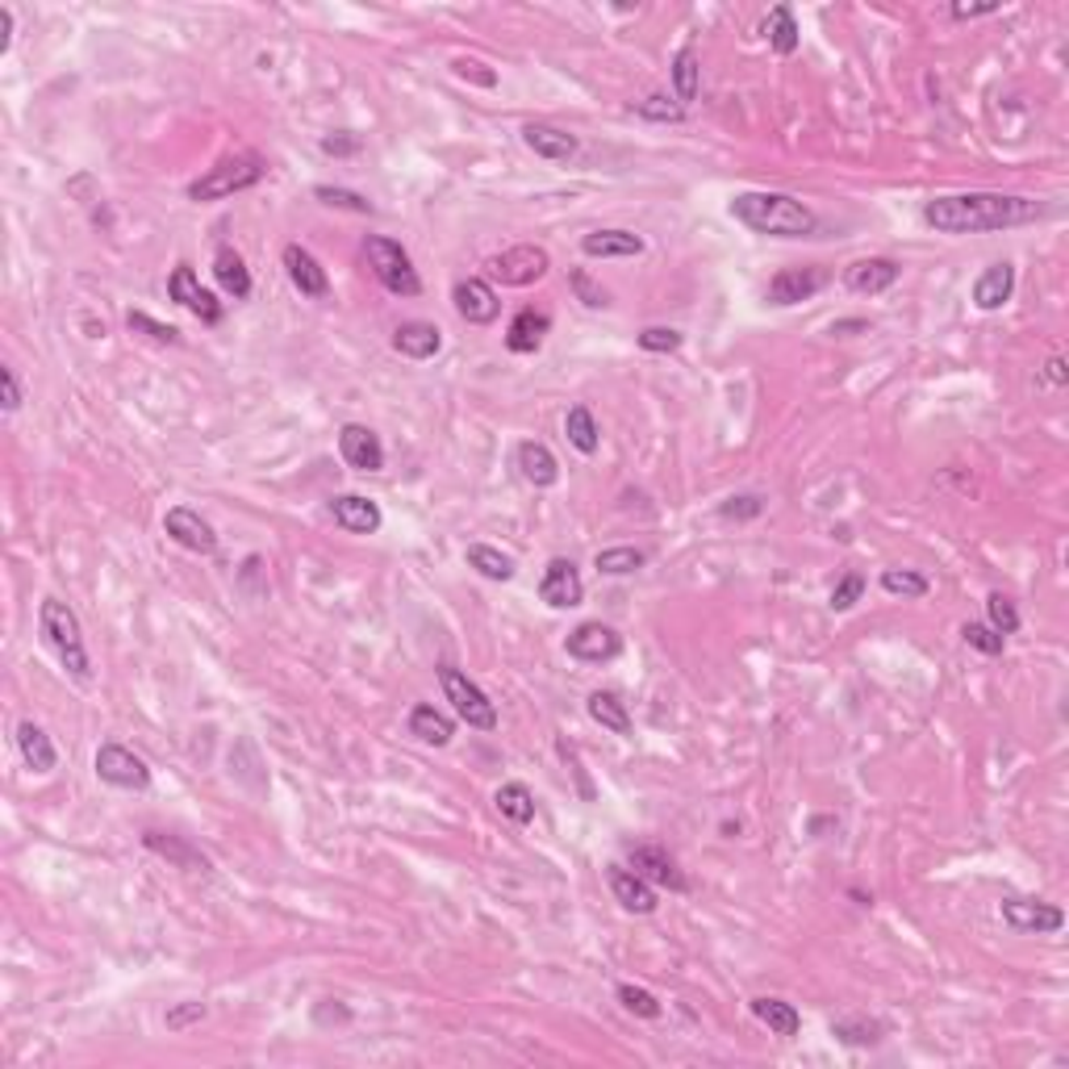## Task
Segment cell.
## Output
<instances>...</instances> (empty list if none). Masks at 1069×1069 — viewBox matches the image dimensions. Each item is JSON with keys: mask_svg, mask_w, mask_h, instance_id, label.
I'll list each match as a JSON object with an SVG mask.
<instances>
[{"mask_svg": "<svg viewBox=\"0 0 1069 1069\" xmlns=\"http://www.w3.org/2000/svg\"><path fill=\"white\" fill-rule=\"evenodd\" d=\"M961 640L970 643L974 652H982V656H1002V648H1007V636H998L990 622H965Z\"/></svg>", "mask_w": 1069, "mask_h": 1069, "instance_id": "cell-42", "label": "cell"}, {"mask_svg": "<svg viewBox=\"0 0 1069 1069\" xmlns=\"http://www.w3.org/2000/svg\"><path fill=\"white\" fill-rule=\"evenodd\" d=\"M856 331H869V322H865V318H848V322H832V334H856Z\"/></svg>", "mask_w": 1069, "mask_h": 1069, "instance_id": "cell-59", "label": "cell"}, {"mask_svg": "<svg viewBox=\"0 0 1069 1069\" xmlns=\"http://www.w3.org/2000/svg\"><path fill=\"white\" fill-rule=\"evenodd\" d=\"M468 569H476L485 581H510L514 577V560L506 551H498V547L473 544L468 547Z\"/></svg>", "mask_w": 1069, "mask_h": 1069, "instance_id": "cell-39", "label": "cell"}, {"mask_svg": "<svg viewBox=\"0 0 1069 1069\" xmlns=\"http://www.w3.org/2000/svg\"><path fill=\"white\" fill-rule=\"evenodd\" d=\"M17 748H22V761L34 769V773H50L55 764H59V752H55V744L50 736L38 727V723H17Z\"/></svg>", "mask_w": 1069, "mask_h": 1069, "instance_id": "cell-28", "label": "cell"}, {"mask_svg": "<svg viewBox=\"0 0 1069 1069\" xmlns=\"http://www.w3.org/2000/svg\"><path fill=\"white\" fill-rule=\"evenodd\" d=\"M551 260H547L544 247H535V242H519V247H510V251H501L489 260V276L506 288H526L535 285V281H544Z\"/></svg>", "mask_w": 1069, "mask_h": 1069, "instance_id": "cell-7", "label": "cell"}, {"mask_svg": "<svg viewBox=\"0 0 1069 1069\" xmlns=\"http://www.w3.org/2000/svg\"><path fill=\"white\" fill-rule=\"evenodd\" d=\"M1045 377H1048V384H1066L1069 381V372H1066V359L1061 356H1053L1045 364Z\"/></svg>", "mask_w": 1069, "mask_h": 1069, "instance_id": "cell-58", "label": "cell"}, {"mask_svg": "<svg viewBox=\"0 0 1069 1069\" xmlns=\"http://www.w3.org/2000/svg\"><path fill=\"white\" fill-rule=\"evenodd\" d=\"M1002 924L1023 931V936H1053L1066 927V911L1041 899H1002Z\"/></svg>", "mask_w": 1069, "mask_h": 1069, "instance_id": "cell-9", "label": "cell"}, {"mask_svg": "<svg viewBox=\"0 0 1069 1069\" xmlns=\"http://www.w3.org/2000/svg\"><path fill=\"white\" fill-rule=\"evenodd\" d=\"M9 43H13V9L0 4V55L9 50Z\"/></svg>", "mask_w": 1069, "mask_h": 1069, "instance_id": "cell-57", "label": "cell"}, {"mask_svg": "<svg viewBox=\"0 0 1069 1069\" xmlns=\"http://www.w3.org/2000/svg\"><path fill=\"white\" fill-rule=\"evenodd\" d=\"M1011 293H1015V268L1002 260V263H990L982 276L974 281V306L977 309H1002L1011 301Z\"/></svg>", "mask_w": 1069, "mask_h": 1069, "instance_id": "cell-26", "label": "cell"}, {"mask_svg": "<svg viewBox=\"0 0 1069 1069\" xmlns=\"http://www.w3.org/2000/svg\"><path fill=\"white\" fill-rule=\"evenodd\" d=\"M338 455L356 468V473H381L384 468V443L381 435L364 423H347L338 430Z\"/></svg>", "mask_w": 1069, "mask_h": 1069, "instance_id": "cell-15", "label": "cell"}, {"mask_svg": "<svg viewBox=\"0 0 1069 1069\" xmlns=\"http://www.w3.org/2000/svg\"><path fill=\"white\" fill-rule=\"evenodd\" d=\"M631 869L640 874V878H648V881H656V886H668V890H689V881H686V874L677 869V860L661 848V844H631Z\"/></svg>", "mask_w": 1069, "mask_h": 1069, "instance_id": "cell-19", "label": "cell"}, {"mask_svg": "<svg viewBox=\"0 0 1069 1069\" xmlns=\"http://www.w3.org/2000/svg\"><path fill=\"white\" fill-rule=\"evenodd\" d=\"M581 251L590 260H631V256H643V238L631 230H594L581 238Z\"/></svg>", "mask_w": 1069, "mask_h": 1069, "instance_id": "cell-27", "label": "cell"}, {"mask_svg": "<svg viewBox=\"0 0 1069 1069\" xmlns=\"http://www.w3.org/2000/svg\"><path fill=\"white\" fill-rule=\"evenodd\" d=\"M832 1036H840L844 1045H878L881 1028H878V1023H869V1020H835Z\"/></svg>", "mask_w": 1069, "mask_h": 1069, "instance_id": "cell-46", "label": "cell"}, {"mask_svg": "<svg viewBox=\"0 0 1069 1069\" xmlns=\"http://www.w3.org/2000/svg\"><path fill=\"white\" fill-rule=\"evenodd\" d=\"M585 711L594 718L597 727H606V732H615V736H631V714H627V702L610 693V689H597L590 693V702H585Z\"/></svg>", "mask_w": 1069, "mask_h": 1069, "instance_id": "cell-32", "label": "cell"}, {"mask_svg": "<svg viewBox=\"0 0 1069 1069\" xmlns=\"http://www.w3.org/2000/svg\"><path fill=\"white\" fill-rule=\"evenodd\" d=\"M514 460H519V473H523V480H526V485H535V489H551V485L560 480V460H556V455H551V448H547V443H539V439H526V443H519Z\"/></svg>", "mask_w": 1069, "mask_h": 1069, "instance_id": "cell-23", "label": "cell"}, {"mask_svg": "<svg viewBox=\"0 0 1069 1069\" xmlns=\"http://www.w3.org/2000/svg\"><path fill=\"white\" fill-rule=\"evenodd\" d=\"M881 590H886V594H894V597H927L931 581H927L924 572L886 569V572H881Z\"/></svg>", "mask_w": 1069, "mask_h": 1069, "instance_id": "cell-40", "label": "cell"}, {"mask_svg": "<svg viewBox=\"0 0 1069 1069\" xmlns=\"http://www.w3.org/2000/svg\"><path fill=\"white\" fill-rule=\"evenodd\" d=\"M606 881H610V894H615V903L622 906V911H631V915H652V911L661 906V899H656V886H652L648 878H640L636 869L610 865Z\"/></svg>", "mask_w": 1069, "mask_h": 1069, "instance_id": "cell-18", "label": "cell"}, {"mask_svg": "<svg viewBox=\"0 0 1069 1069\" xmlns=\"http://www.w3.org/2000/svg\"><path fill=\"white\" fill-rule=\"evenodd\" d=\"M539 597H544L551 610H572V606H581V602H585V581H581L577 565L565 560V556L547 560L544 577H539Z\"/></svg>", "mask_w": 1069, "mask_h": 1069, "instance_id": "cell-13", "label": "cell"}, {"mask_svg": "<svg viewBox=\"0 0 1069 1069\" xmlns=\"http://www.w3.org/2000/svg\"><path fill=\"white\" fill-rule=\"evenodd\" d=\"M523 143L539 155V159H551V164H569L577 155V134L560 130V126H547V121H531L523 126Z\"/></svg>", "mask_w": 1069, "mask_h": 1069, "instance_id": "cell-22", "label": "cell"}, {"mask_svg": "<svg viewBox=\"0 0 1069 1069\" xmlns=\"http://www.w3.org/2000/svg\"><path fill=\"white\" fill-rule=\"evenodd\" d=\"M452 301H455V313H460L468 326H489V322H498V313H501V301H498V293H494V285H489V281H476V276H468V281H460V285L452 288Z\"/></svg>", "mask_w": 1069, "mask_h": 1069, "instance_id": "cell-16", "label": "cell"}, {"mask_svg": "<svg viewBox=\"0 0 1069 1069\" xmlns=\"http://www.w3.org/2000/svg\"><path fill=\"white\" fill-rule=\"evenodd\" d=\"M565 652L581 665H606L622 652V636L606 622H581L577 631H569L565 640Z\"/></svg>", "mask_w": 1069, "mask_h": 1069, "instance_id": "cell-11", "label": "cell"}, {"mask_svg": "<svg viewBox=\"0 0 1069 1069\" xmlns=\"http://www.w3.org/2000/svg\"><path fill=\"white\" fill-rule=\"evenodd\" d=\"M285 272L293 288L301 293V297H313V301H322L326 293H331V276H326V268L313 260V251H306L301 242H288L285 247Z\"/></svg>", "mask_w": 1069, "mask_h": 1069, "instance_id": "cell-17", "label": "cell"}, {"mask_svg": "<svg viewBox=\"0 0 1069 1069\" xmlns=\"http://www.w3.org/2000/svg\"><path fill=\"white\" fill-rule=\"evenodd\" d=\"M452 68L460 80H473V84H480V88H494V84H498V72H485V63H476V59H455Z\"/></svg>", "mask_w": 1069, "mask_h": 1069, "instance_id": "cell-53", "label": "cell"}, {"mask_svg": "<svg viewBox=\"0 0 1069 1069\" xmlns=\"http://www.w3.org/2000/svg\"><path fill=\"white\" fill-rule=\"evenodd\" d=\"M263 176H268V159L260 151H230L222 155L205 176H197L189 185V201H222V197H235L242 189H256Z\"/></svg>", "mask_w": 1069, "mask_h": 1069, "instance_id": "cell-4", "label": "cell"}, {"mask_svg": "<svg viewBox=\"0 0 1069 1069\" xmlns=\"http://www.w3.org/2000/svg\"><path fill=\"white\" fill-rule=\"evenodd\" d=\"M957 22H970V17H986V13H998V4H952L949 9Z\"/></svg>", "mask_w": 1069, "mask_h": 1069, "instance_id": "cell-55", "label": "cell"}, {"mask_svg": "<svg viewBox=\"0 0 1069 1069\" xmlns=\"http://www.w3.org/2000/svg\"><path fill=\"white\" fill-rule=\"evenodd\" d=\"M494 803H498V810L510 819V823H519V828H526L531 819H535V794L526 789L523 782H506V785H498V794H494Z\"/></svg>", "mask_w": 1069, "mask_h": 1069, "instance_id": "cell-36", "label": "cell"}, {"mask_svg": "<svg viewBox=\"0 0 1069 1069\" xmlns=\"http://www.w3.org/2000/svg\"><path fill=\"white\" fill-rule=\"evenodd\" d=\"M322 151L326 155H352V151H359V139H322Z\"/></svg>", "mask_w": 1069, "mask_h": 1069, "instance_id": "cell-56", "label": "cell"}, {"mask_svg": "<svg viewBox=\"0 0 1069 1069\" xmlns=\"http://www.w3.org/2000/svg\"><path fill=\"white\" fill-rule=\"evenodd\" d=\"M439 686H443L448 702H452L455 714H460L468 727H476V732H494V727H498V706L485 698V689L476 686V681H468V673L443 665L439 668Z\"/></svg>", "mask_w": 1069, "mask_h": 1069, "instance_id": "cell-6", "label": "cell"}, {"mask_svg": "<svg viewBox=\"0 0 1069 1069\" xmlns=\"http://www.w3.org/2000/svg\"><path fill=\"white\" fill-rule=\"evenodd\" d=\"M331 514L347 535H377L384 523L381 506L372 498H359V494H338L331 501Z\"/></svg>", "mask_w": 1069, "mask_h": 1069, "instance_id": "cell-21", "label": "cell"}, {"mask_svg": "<svg viewBox=\"0 0 1069 1069\" xmlns=\"http://www.w3.org/2000/svg\"><path fill=\"white\" fill-rule=\"evenodd\" d=\"M313 197L322 201V205H331V210H352V214H372V201L368 197H359L352 189H334V185H318Z\"/></svg>", "mask_w": 1069, "mask_h": 1069, "instance_id": "cell-44", "label": "cell"}, {"mask_svg": "<svg viewBox=\"0 0 1069 1069\" xmlns=\"http://www.w3.org/2000/svg\"><path fill=\"white\" fill-rule=\"evenodd\" d=\"M1045 217L1041 201L1007 197V192H952L924 205V222L940 235H990Z\"/></svg>", "mask_w": 1069, "mask_h": 1069, "instance_id": "cell-1", "label": "cell"}, {"mask_svg": "<svg viewBox=\"0 0 1069 1069\" xmlns=\"http://www.w3.org/2000/svg\"><path fill=\"white\" fill-rule=\"evenodd\" d=\"M214 276L222 293H230L235 301H247L251 297V272H247V263L238 256L235 247H217L214 256Z\"/></svg>", "mask_w": 1069, "mask_h": 1069, "instance_id": "cell-30", "label": "cell"}, {"mask_svg": "<svg viewBox=\"0 0 1069 1069\" xmlns=\"http://www.w3.org/2000/svg\"><path fill=\"white\" fill-rule=\"evenodd\" d=\"M547 331H551V318H547L544 309H519L514 322H510V331H506V347L514 356H535L544 347Z\"/></svg>", "mask_w": 1069, "mask_h": 1069, "instance_id": "cell-24", "label": "cell"}, {"mask_svg": "<svg viewBox=\"0 0 1069 1069\" xmlns=\"http://www.w3.org/2000/svg\"><path fill=\"white\" fill-rule=\"evenodd\" d=\"M167 539H176L180 547H189L197 556H214L217 551V531L210 526V519H201L192 506H171L164 514Z\"/></svg>", "mask_w": 1069, "mask_h": 1069, "instance_id": "cell-14", "label": "cell"}, {"mask_svg": "<svg viewBox=\"0 0 1069 1069\" xmlns=\"http://www.w3.org/2000/svg\"><path fill=\"white\" fill-rule=\"evenodd\" d=\"M569 285H572V293H577V301H581V306H590V309H606V306H610V293L597 285V281L590 276V272H585V268H572V272H569Z\"/></svg>", "mask_w": 1069, "mask_h": 1069, "instance_id": "cell-45", "label": "cell"}, {"mask_svg": "<svg viewBox=\"0 0 1069 1069\" xmlns=\"http://www.w3.org/2000/svg\"><path fill=\"white\" fill-rule=\"evenodd\" d=\"M860 594H865V577L860 572H844L832 590V610H840V615L853 610L856 602H860Z\"/></svg>", "mask_w": 1069, "mask_h": 1069, "instance_id": "cell-48", "label": "cell"}, {"mask_svg": "<svg viewBox=\"0 0 1069 1069\" xmlns=\"http://www.w3.org/2000/svg\"><path fill=\"white\" fill-rule=\"evenodd\" d=\"M732 217L752 235L769 238H810L819 226L815 210L789 192H739L732 201Z\"/></svg>", "mask_w": 1069, "mask_h": 1069, "instance_id": "cell-2", "label": "cell"}, {"mask_svg": "<svg viewBox=\"0 0 1069 1069\" xmlns=\"http://www.w3.org/2000/svg\"><path fill=\"white\" fill-rule=\"evenodd\" d=\"M899 263L886 260V256H874V260H856L853 268H844V288L856 293V297H878L886 288L899 281Z\"/></svg>", "mask_w": 1069, "mask_h": 1069, "instance_id": "cell-20", "label": "cell"}, {"mask_svg": "<svg viewBox=\"0 0 1069 1069\" xmlns=\"http://www.w3.org/2000/svg\"><path fill=\"white\" fill-rule=\"evenodd\" d=\"M130 331L146 334V338H155V343H180V331H176V326H164V322H155V318H146V313H130Z\"/></svg>", "mask_w": 1069, "mask_h": 1069, "instance_id": "cell-51", "label": "cell"}, {"mask_svg": "<svg viewBox=\"0 0 1069 1069\" xmlns=\"http://www.w3.org/2000/svg\"><path fill=\"white\" fill-rule=\"evenodd\" d=\"M761 510H764V501L757 498V494H739V498H727L723 506H718V514H723V519H736V523L739 519H757Z\"/></svg>", "mask_w": 1069, "mask_h": 1069, "instance_id": "cell-52", "label": "cell"}, {"mask_svg": "<svg viewBox=\"0 0 1069 1069\" xmlns=\"http://www.w3.org/2000/svg\"><path fill=\"white\" fill-rule=\"evenodd\" d=\"M0 389H4V414H17L22 409V381H17V372L9 364L0 368Z\"/></svg>", "mask_w": 1069, "mask_h": 1069, "instance_id": "cell-54", "label": "cell"}, {"mask_svg": "<svg viewBox=\"0 0 1069 1069\" xmlns=\"http://www.w3.org/2000/svg\"><path fill=\"white\" fill-rule=\"evenodd\" d=\"M409 736H418L430 748H448L455 736V723L443 711H435L430 702H423V706L409 711Z\"/></svg>", "mask_w": 1069, "mask_h": 1069, "instance_id": "cell-29", "label": "cell"}, {"mask_svg": "<svg viewBox=\"0 0 1069 1069\" xmlns=\"http://www.w3.org/2000/svg\"><path fill=\"white\" fill-rule=\"evenodd\" d=\"M636 114L648 121H681L686 118V109L681 105H673L665 93H652L648 100H636Z\"/></svg>", "mask_w": 1069, "mask_h": 1069, "instance_id": "cell-47", "label": "cell"}, {"mask_svg": "<svg viewBox=\"0 0 1069 1069\" xmlns=\"http://www.w3.org/2000/svg\"><path fill=\"white\" fill-rule=\"evenodd\" d=\"M618 1002L631 1011V1015H640V1020H661V998L652 995V990H643V986H631V982H622L618 986Z\"/></svg>", "mask_w": 1069, "mask_h": 1069, "instance_id": "cell-41", "label": "cell"}, {"mask_svg": "<svg viewBox=\"0 0 1069 1069\" xmlns=\"http://www.w3.org/2000/svg\"><path fill=\"white\" fill-rule=\"evenodd\" d=\"M167 297H171L176 306L189 309L192 318H201L205 326H217V322H222V301L197 281V272H192L189 263H180V268L167 276Z\"/></svg>", "mask_w": 1069, "mask_h": 1069, "instance_id": "cell-10", "label": "cell"}, {"mask_svg": "<svg viewBox=\"0 0 1069 1069\" xmlns=\"http://www.w3.org/2000/svg\"><path fill=\"white\" fill-rule=\"evenodd\" d=\"M640 347L643 352H652V356H668V352L681 347V331H673V326H648V331L640 334Z\"/></svg>", "mask_w": 1069, "mask_h": 1069, "instance_id": "cell-49", "label": "cell"}, {"mask_svg": "<svg viewBox=\"0 0 1069 1069\" xmlns=\"http://www.w3.org/2000/svg\"><path fill=\"white\" fill-rule=\"evenodd\" d=\"M698 84H702V68H698V50L681 47L677 59H673V88H677V105H689L698 96Z\"/></svg>", "mask_w": 1069, "mask_h": 1069, "instance_id": "cell-38", "label": "cell"}, {"mask_svg": "<svg viewBox=\"0 0 1069 1069\" xmlns=\"http://www.w3.org/2000/svg\"><path fill=\"white\" fill-rule=\"evenodd\" d=\"M565 435H569V443L581 455H594L602 448V430H597L590 405H572L569 414H565Z\"/></svg>", "mask_w": 1069, "mask_h": 1069, "instance_id": "cell-33", "label": "cell"}, {"mask_svg": "<svg viewBox=\"0 0 1069 1069\" xmlns=\"http://www.w3.org/2000/svg\"><path fill=\"white\" fill-rule=\"evenodd\" d=\"M439 347H443V331L435 322H418L414 318V322H402L393 331V352L405 359H435Z\"/></svg>", "mask_w": 1069, "mask_h": 1069, "instance_id": "cell-25", "label": "cell"}, {"mask_svg": "<svg viewBox=\"0 0 1069 1069\" xmlns=\"http://www.w3.org/2000/svg\"><path fill=\"white\" fill-rule=\"evenodd\" d=\"M764 38H769V47L777 50V55H794L798 43H803V34H798V25H794V9L789 4H777L769 17H764Z\"/></svg>", "mask_w": 1069, "mask_h": 1069, "instance_id": "cell-34", "label": "cell"}, {"mask_svg": "<svg viewBox=\"0 0 1069 1069\" xmlns=\"http://www.w3.org/2000/svg\"><path fill=\"white\" fill-rule=\"evenodd\" d=\"M828 281H832L828 268H782L764 288V301L769 306H798V301H810Z\"/></svg>", "mask_w": 1069, "mask_h": 1069, "instance_id": "cell-12", "label": "cell"}, {"mask_svg": "<svg viewBox=\"0 0 1069 1069\" xmlns=\"http://www.w3.org/2000/svg\"><path fill=\"white\" fill-rule=\"evenodd\" d=\"M143 844L151 848V853H159V856H167V860H176L180 869H197V874H210V860H205L201 853H192L189 844H185V840H176V835L146 832Z\"/></svg>", "mask_w": 1069, "mask_h": 1069, "instance_id": "cell-35", "label": "cell"}, {"mask_svg": "<svg viewBox=\"0 0 1069 1069\" xmlns=\"http://www.w3.org/2000/svg\"><path fill=\"white\" fill-rule=\"evenodd\" d=\"M648 565V556H643L640 547H602L594 556V569L602 577H631V572H640Z\"/></svg>", "mask_w": 1069, "mask_h": 1069, "instance_id": "cell-37", "label": "cell"}, {"mask_svg": "<svg viewBox=\"0 0 1069 1069\" xmlns=\"http://www.w3.org/2000/svg\"><path fill=\"white\" fill-rule=\"evenodd\" d=\"M986 615H990V627L998 636H1015L1020 631V610L1007 594H990L986 597Z\"/></svg>", "mask_w": 1069, "mask_h": 1069, "instance_id": "cell-43", "label": "cell"}, {"mask_svg": "<svg viewBox=\"0 0 1069 1069\" xmlns=\"http://www.w3.org/2000/svg\"><path fill=\"white\" fill-rule=\"evenodd\" d=\"M96 777L114 789H146L151 785V769L143 757H134L121 744H100L96 748Z\"/></svg>", "mask_w": 1069, "mask_h": 1069, "instance_id": "cell-8", "label": "cell"}, {"mask_svg": "<svg viewBox=\"0 0 1069 1069\" xmlns=\"http://www.w3.org/2000/svg\"><path fill=\"white\" fill-rule=\"evenodd\" d=\"M752 1015H757L769 1032L785 1036V1041L803 1032V1015H798V1011H794V1002H785V998H769V995L752 998Z\"/></svg>", "mask_w": 1069, "mask_h": 1069, "instance_id": "cell-31", "label": "cell"}, {"mask_svg": "<svg viewBox=\"0 0 1069 1069\" xmlns=\"http://www.w3.org/2000/svg\"><path fill=\"white\" fill-rule=\"evenodd\" d=\"M364 256L372 263V272H377V281H381L393 297H418L423 293V281H418V272H414V260L405 256L402 242H393V238H381L372 235L364 242Z\"/></svg>", "mask_w": 1069, "mask_h": 1069, "instance_id": "cell-5", "label": "cell"}, {"mask_svg": "<svg viewBox=\"0 0 1069 1069\" xmlns=\"http://www.w3.org/2000/svg\"><path fill=\"white\" fill-rule=\"evenodd\" d=\"M38 627H43V640L50 643V652L59 656V665L72 673L75 681H88L93 665H88V648H84V627L68 602L47 597L43 610H38Z\"/></svg>", "mask_w": 1069, "mask_h": 1069, "instance_id": "cell-3", "label": "cell"}, {"mask_svg": "<svg viewBox=\"0 0 1069 1069\" xmlns=\"http://www.w3.org/2000/svg\"><path fill=\"white\" fill-rule=\"evenodd\" d=\"M210 1015V1007L205 1002H180V1007H171L167 1011V1032H185V1028H192V1023H201Z\"/></svg>", "mask_w": 1069, "mask_h": 1069, "instance_id": "cell-50", "label": "cell"}]
</instances>
